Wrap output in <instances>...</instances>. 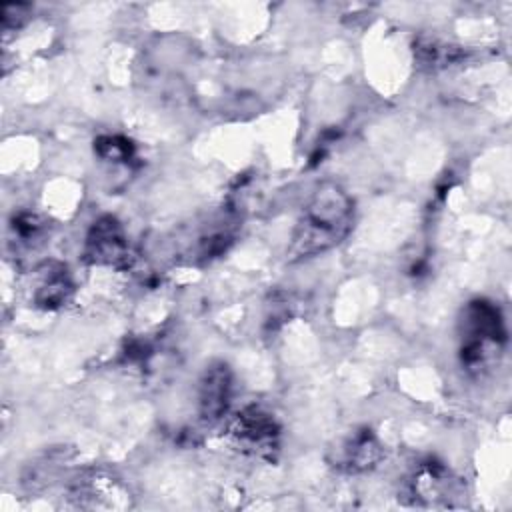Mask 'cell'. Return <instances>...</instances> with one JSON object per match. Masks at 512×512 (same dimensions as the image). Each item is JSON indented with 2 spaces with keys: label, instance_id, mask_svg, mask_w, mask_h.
I'll return each mask as SVG.
<instances>
[{
  "label": "cell",
  "instance_id": "cell-1",
  "mask_svg": "<svg viewBox=\"0 0 512 512\" xmlns=\"http://www.w3.org/2000/svg\"><path fill=\"white\" fill-rule=\"evenodd\" d=\"M354 216L352 198L338 184H322L302 210L288 246V260H304L340 244Z\"/></svg>",
  "mask_w": 512,
  "mask_h": 512
},
{
  "label": "cell",
  "instance_id": "cell-2",
  "mask_svg": "<svg viewBox=\"0 0 512 512\" xmlns=\"http://www.w3.org/2000/svg\"><path fill=\"white\" fill-rule=\"evenodd\" d=\"M462 362L468 368L486 366L494 360L506 342L504 320L498 310L488 300H474L464 308L462 318Z\"/></svg>",
  "mask_w": 512,
  "mask_h": 512
},
{
  "label": "cell",
  "instance_id": "cell-3",
  "mask_svg": "<svg viewBox=\"0 0 512 512\" xmlns=\"http://www.w3.org/2000/svg\"><path fill=\"white\" fill-rule=\"evenodd\" d=\"M230 436L244 448L258 456H270L278 448L280 426L272 414L248 406L230 422Z\"/></svg>",
  "mask_w": 512,
  "mask_h": 512
},
{
  "label": "cell",
  "instance_id": "cell-4",
  "mask_svg": "<svg viewBox=\"0 0 512 512\" xmlns=\"http://www.w3.org/2000/svg\"><path fill=\"white\" fill-rule=\"evenodd\" d=\"M128 256V242L120 222L114 216L98 218L86 236L84 258L92 264L124 266Z\"/></svg>",
  "mask_w": 512,
  "mask_h": 512
},
{
  "label": "cell",
  "instance_id": "cell-5",
  "mask_svg": "<svg viewBox=\"0 0 512 512\" xmlns=\"http://www.w3.org/2000/svg\"><path fill=\"white\" fill-rule=\"evenodd\" d=\"M232 396V372L224 362H212L198 386V410L206 422H216L224 416Z\"/></svg>",
  "mask_w": 512,
  "mask_h": 512
},
{
  "label": "cell",
  "instance_id": "cell-6",
  "mask_svg": "<svg viewBox=\"0 0 512 512\" xmlns=\"http://www.w3.org/2000/svg\"><path fill=\"white\" fill-rule=\"evenodd\" d=\"M380 444L372 436L370 430H362L352 436V440L344 448V462L350 470H366L372 468L380 460Z\"/></svg>",
  "mask_w": 512,
  "mask_h": 512
},
{
  "label": "cell",
  "instance_id": "cell-7",
  "mask_svg": "<svg viewBox=\"0 0 512 512\" xmlns=\"http://www.w3.org/2000/svg\"><path fill=\"white\" fill-rule=\"evenodd\" d=\"M70 292H72V284L68 280L66 268L64 266H58L56 270L48 268L44 280L36 288L34 300L42 308H58L68 300Z\"/></svg>",
  "mask_w": 512,
  "mask_h": 512
},
{
  "label": "cell",
  "instance_id": "cell-8",
  "mask_svg": "<svg viewBox=\"0 0 512 512\" xmlns=\"http://www.w3.org/2000/svg\"><path fill=\"white\" fill-rule=\"evenodd\" d=\"M94 150L98 156L106 160H128L132 156V144L120 136H102L94 142Z\"/></svg>",
  "mask_w": 512,
  "mask_h": 512
}]
</instances>
